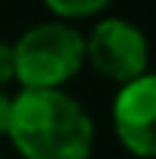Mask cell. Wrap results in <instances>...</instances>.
<instances>
[{"mask_svg": "<svg viewBox=\"0 0 156 159\" xmlns=\"http://www.w3.org/2000/svg\"><path fill=\"white\" fill-rule=\"evenodd\" d=\"M43 3L61 19H86V16L101 12L110 0H43Z\"/></svg>", "mask_w": 156, "mask_h": 159, "instance_id": "cell-5", "label": "cell"}, {"mask_svg": "<svg viewBox=\"0 0 156 159\" xmlns=\"http://www.w3.org/2000/svg\"><path fill=\"white\" fill-rule=\"evenodd\" d=\"M113 129L119 144L138 159H156V74L119 86L113 98Z\"/></svg>", "mask_w": 156, "mask_h": 159, "instance_id": "cell-4", "label": "cell"}, {"mask_svg": "<svg viewBox=\"0 0 156 159\" xmlns=\"http://www.w3.org/2000/svg\"><path fill=\"white\" fill-rule=\"evenodd\" d=\"M16 80V55H12V43H0V89L6 83Z\"/></svg>", "mask_w": 156, "mask_h": 159, "instance_id": "cell-6", "label": "cell"}, {"mask_svg": "<svg viewBox=\"0 0 156 159\" xmlns=\"http://www.w3.org/2000/svg\"><path fill=\"white\" fill-rule=\"evenodd\" d=\"M86 61L101 77L119 86L147 74L150 43L144 31L126 19H101L86 37Z\"/></svg>", "mask_w": 156, "mask_h": 159, "instance_id": "cell-3", "label": "cell"}, {"mask_svg": "<svg viewBox=\"0 0 156 159\" xmlns=\"http://www.w3.org/2000/svg\"><path fill=\"white\" fill-rule=\"evenodd\" d=\"M9 113H12V98L0 89V135H6L9 129Z\"/></svg>", "mask_w": 156, "mask_h": 159, "instance_id": "cell-7", "label": "cell"}, {"mask_svg": "<svg viewBox=\"0 0 156 159\" xmlns=\"http://www.w3.org/2000/svg\"><path fill=\"white\" fill-rule=\"evenodd\" d=\"M21 89H61L86 64V37L64 21H43L12 43Z\"/></svg>", "mask_w": 156, "mask_h": 159, "instance_id": "cell-2", "label": "cell"}, {"mask_svg": "<svg viewBox=\"0 0 156 159\" xmlns=\"http://www.w3.org/2000/svg\"><path fill=\"white\" fill-rule=\"evenodd\" d=\"M6 138L25 159H89L95 125L64 89H21L12 98Z\"/></svg>", "mask_w": 156, "mask_h": 159, "instance_id": "cell-1", "label": "cell"}]
</instances>
